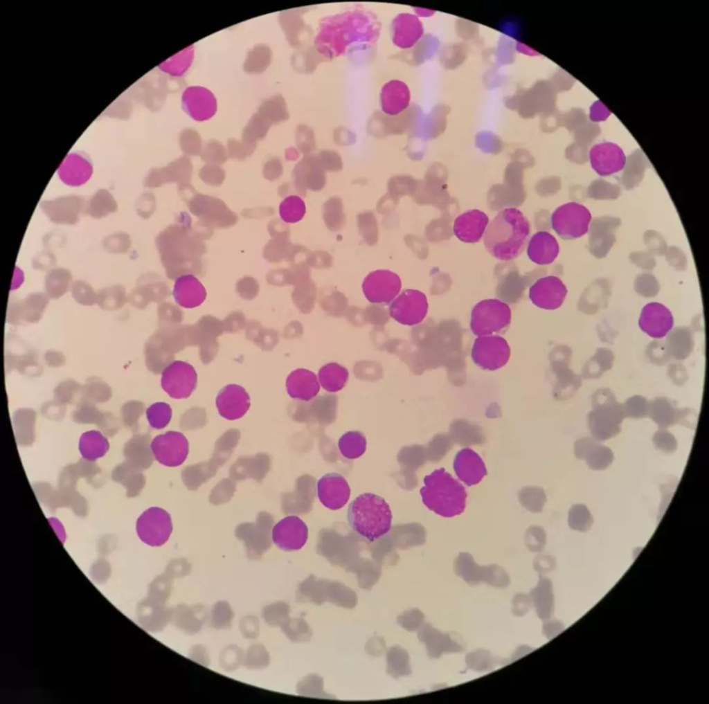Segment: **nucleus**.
<instances>
[{
	"label": "nucleus",
	"instance_id": "obj_22",
	"mask_svg": "<svg viewBox=\"0 0 709 704\" xmlns=\"http://www.w3.org/2000/svg\"><path fill=\"white\" fill-rule=\"evenodd\" d=\"M172 294L176 303L181 307L194 308L205 300L206 290L197 277L188 273L177 278Z\"/></svg>",
	"mask_w": 709,
	"mask_h": 704
},
{
	"label": "nucleus",
	"instance_id": "obj_23",
	"mask_svg": "<svg viewBox=\"0 0 709 704\" xmlns=\"http://www.w3.org/2000/svg\"><path fill=\"white\" fill-rule=\"evenodd\" d=\"M60 179L66 185L78 187L86 183L93 174L91 163L84 156L71 153L68 154L57 170Z\"/></svg>",
	"mask_w": 709,
	"mask_h": 704
},
{
	"label": "nucleus",
	"instance_id": "obj_24",
	"mask_svg": "<svg viewBox=\"0 0 709 704\" xmlns=\"http://www.w3.org/2000/svg\"><path fill=\"white\" fill-rule=\"evenodd\" d=\"M183 105L195 120L210 118L216 110V100L208 90L199 87H189L183 93Z\"/></svg>",
	"mask_w": 709,
	"mask_h": 704
},
{
	"label": "nucleus",
	"instance_id": "obj_43",
	"mask_svg": "<svg viewBox=\"0 0 709 704\" xmlns=\"http://www.w3.org/2000/svg\"><path fill=\"white\" fill-rule=\"evenodd\" d=\"M611 114L609 109L600 100H596L590 107L589 117L593 122L605 120Z\"/></svg>",
	"mask_w": 709,
	"mask_h": 704
},
{
	"label": "nucleus",
	"instance_id": "obj_44",
	"mask_svg": "<svg viewBox=\"0 0 709 704\" xmlns=\"http://www.w3.org/2000/svg\"><path fill=\"white\" fill-rule=\"evenodd\" d=\"M453 441L448 435L441 434L434 440L435 459L438 460L444 457L452 446Z\"/></svg>",
	"mask_w": 709,
	"mask_h": 704
},
{
	"label": "nucleus",
	"instance_id": "obj_41",
	"mask_svg": "<svg viewBox=\"0 0 709 704\" xmlns=\"http://www.w3.org/2000/svg\"><path fill=\"white\" fill-rule=\"evenodd\" d=\"M466 662L469 668L476 671L489 669L494 663L490 654L482 650L467 654Z\"/></svg>",
	"mask_w": 709,
	"mask_h": 704
},
{
	"label": "nucleus",
	"instance_id": "obj_21",
	"mask_svg": "<svg viewBox=\"0 0 709 704\" xmlns=\"http://www.w3.org/2000/svg\"><path fill=\"white\" fill-rule=\"evenodd\" d=\"M454 469L458 478L467 486L479 483L487 474L482 458L468 448L458 452L454 459Z\"/></svg>",
	"mask_w": 709,
	"mask_h": 704
},
{
	"label": "nucleus",
	"instance_id": "obj_39",
	"mask_svg": "<svg viewBox=\"0 0 709 704\" xmlns=\"http://www.w3.org/2000/svg\"><path fill=\"white\" fill-rule=\"evenodd\" d=\"M568 524L573 530L584 532L592 525L593 517L585 505H575L569 511Z\"/></svg>",
	"mask_w": 709,
	"mask_h": 704
},
{
	"label": "nucleus",
	"instance_id": "obj_11",
	"mask_svg": "<svg viewBox=\"0 0 709 704\" xmlns=\"http://www.w3.org/2000/svg\"><path fill=\"white\" fill-rule=\"evenodd\" d=\"M150 449L159 463L173 467L181 465L186 460L189 444L183 434L170 431L156 435L151 442Z\"/></svg>",
	"mask_w": 709,
	"mask_h": 704
},
{
	"label": "nucleus",
	"instance_id": "obj_1",
	"mask_svg": "<svg viewBox=\"0 0 709 704\" xmlns=\"http://www.w3.org/2000/svg\"><path fill=\"white\" fill-rule=\"evenodd\" d=\"M379 30V21L370 12L348 11L323 19L315 44L320 53L332 58L373 43Z\"/></svg>",
	"mask_w": 709,
	"mask_h": 704
},
{
	"label": "nucleus",
	"instance_id": "obj_15",
	"mask_svg": "<svg viewBox=\"0 0 709 704\" xmlns=\"http://www.w3.org/2000/svg\"><path fill=\"white\" fill-rule=\"evenodd\" d=\"M271 538L274 544L280 550H298L307 542L308 528L298 516H288L273 527Z\"/></svg>",
	"mask_w": 709,
	"mask_h": 704
},
{
	"label": "nucleus",
	"instance_id": "obj_40",
	"mask_svg": "<svg viewBox=\"0 0 709 704\" xmlns=\"http://www.w3.org/2000/svg\"><path fill=\"white\" fill-rule=\"evenodd\" d=\"M192 58V49L189 47L162 63L161 66L168 73L181 75L190 66Z\"/></svg>",
	"mask_w": 709,
	"mask_h": 704
},
{
	"label": "nucleus",
	"instance_id": "obj_29",
	"mask_svg": "<svg viewBox=\"0 0 709 704\" xmlns=\"http://www.w3.org/2000/svg\"><path fill=\"white\" fill-rule=\"evenodd\" d=\"M78 448L84 460L94 461L107 453L109 443L101 432L90 430L81 435Z\"/></svg>",
	"mask_w": 709,
	"mask_h": 704
},
{
	"label": "nucleus",
	"instance_id": "obj_42",
	"mask_svg": "<svg viewBox=\"0 0 709 704\" xmlns=\"http://www.w3.org/2000/svg\"><path fill=\"white\" fill-rule=\"evenodd\" d=\"M526 544L534 552L541 551L546 543V534L539 526H532L528 529L525 536Z\"/></svg>",
	"mask_w": 709,
	"mask_h": 704
},
{
	"label": "nucleus",
	"instance_id": "obj_4",
	"mask_svg": "<svg viewBox=\"0 0 709 704\" xmlns=\"http://www.w3.org/2000/svg\"><path fill=\"white\" fill-rule=\"evenodd\" d=\"M420 492L424 505L438 515L453 517L465 510V487L443 468L424 477Z\"/></svg>",
	"mask_w": 709,
	"mask_h": 704
},
{
	"label": "nucleus",
	"instance_id": "obj_27",
	"mask_svg": "<svg viewBox=\"0 0 709 704\" xmlns=\"http://www.w3.org/2000/svg\"><path fill=\"white\" fill-rule=\"evenodd\" d=\"M410 93L408 87L402 81L391 80L382 89L380 100L382 109L388 115H397L409 105Z\"/></svg>",
	"mask_w": 709,
	"mask_h": 704
},
{
	"label": "nucleus",
	"instance_id": "obj_17",
	"mask_svg": "<svg viewBox=\"0 0 709 704\" xmlns=\"http://www.w3.org/2000/svg\"><path fill=\"white\" fill-rule=\"evenodd\" d=\"M638 325L642 331L650 337L661 339L672 329L674 317L666 306L660 303L652 302L643 307Z\"/></svg>",
	"mask_w": 709,
	"mask_h": 704
},
{
	"label": "nucleus",
	"instance_id": "obj_33",
	"mask_svg": "<svg viewBox=\"0 0 709 704\" xmlns=\"http://www.w3.org/2000/svg\"><path fill=\"white\" fill-rule=\"evenodd\" d=\"M338 447L345 458L354 460L361 456L366 451V439L361 432L348 431L339 438Z\"/></svg>",
	"mask_w": 709,
	"mask_h": 704
},
{
	"label": "nucleus",
	"instance_id": "obj_18",
	"mask_svg": "<svg viewBox=\"0 0 709 704\" xmlns=\"http://www.w3.org/2000/svg\"><path fill=\"white\" fill-rule=\"evenodd\" d=\"M317 495L325 507L337 510L348 503L350 488L342 475L330 473L323 476L317 482Z\"/></svg>",
	"mask_w": 709,
	"mask_h": 704
},
{
	"label": "nucleus",
	"instance_id": "obj_9",
	"mask_svg": "<svg viewBox=\"0 0 709 704\" xmlns=\"http://www.w3.org/2000/svg\"><path fill=\"white\" fill-rule=\"evenodd\" d=\"M197 372L192 365L182 361H174L163 370L161 385L172 398L188 397L196 388Z\"/></svg>",
	"mask_w": 709,
	"mask_h": 704
},
{
	"label": "nucleus",
	"instance_id": "obj_2",
	"mask_svg": "<svg viewBox=\"0 0 709 704\" xmlns=\"http://www.w3.org/2000/svg\"><path fill=\"white\" fill-rule=\"evenodd\" d=\"M530 232V223L520 210L505 208L499 211L487 226L484 245L497 260L510 261L523 252Z\"/></svg>",
	"mask_w": 709,
	"mask_h": 704
},
{
	"label": "nucleus",
	"instance_id": "obj_5",
	"mask_svg": "<svg viewBox=\"0 0 709 704\" xmlns=\"http://www.w3.org/2000/svg\"><path fill=\"white\" fill-rule=\"evenodd\" d=\"M511 316L507 303L498 299L483 300L472 311L471 330L478 336L501 332L509 326Z\"/></svg>",
	"mask_w": 709,
	"mask_h": 704
},
{
	"label": "nucleus",
	"instance_id": "obj_35",
	"mask_svg": "<svg viewBox=\"0 0 709 704\" xmlns=\"http://www.w3.org/2000/svg\"><path fill=\"white\" fill-rule=\"evenodd\" d=\"M519 500L528 511L540 512L542 511L546 500L544 491L539 487L528 486L522 488L519 492Z\"/></svg>",
	"mask_w": 709,
	"mask_h": 704
},
{
	"label": "nucleus",
	"instance_id": "obj_32",
	"mask_svg": "<svg viewBox=\"0 0 709 704\" xmlns=\"http://www.w3.org/2000/svg\"><path fill=\"white\" fill-rule=\"evenodd\" d=\"M532 597L541 619H548L552 613L553 597L550 581L541 578L537 586L531 592Z\"/></svg>",
	"mask_w": 709,
	"mask_h": 704
},
{
	"label": "nucleus",
	"instance_id": "obj_31",
	"mask_svg": "<svg viewBox=\"0 0 709 704\" xmlns=\"http://www.w3.org/2000/svg\"><path fill=\"white\" fill-rule=\"evenodd\" d=\"M450 437L453 442L463 446L476 445L484 442L482 430L476 425L465 420H456L450 426Z\"/></svg>",
	"mask_w": 709,
	"mask_h": 704
},
{
	"label": "nucleus",
	"instance_id": "obj_16",
	"mask_svg": "<svg viewBox=\"0 0 709 704\" xmlns=\"http://www.w3.org/2000/svg\"><path fill=\"white\" fill-rule=\"evenodd\" d=\"M567 288L562 280L555 276L538 279L529 289V298L539 308L553 310L564 303Z\"/></svg>",
	"mask_w": 709,
	"mask_h": 704
},
{
	"label": "nucleus",
	"instance_id": "obj_10",
	"mask_svg": "<svg viewBox=\"0 0 709 704\" xmlns=\"http://www.w3.org/2000/svg\"><path fill=\"white\" fill-rule=\"evenodd\" d=\"M428 311L427 299L424 293L416 289H406L397 296L389 307L391 316L405 325L421 323Z\"/></svg>",
	"mask_w": 709,
	"mask_h": 704
},
{
	"label": "nucleus",
	"instance_id": "obj_8",
	"mask_svg": "<svg viewBox=\"0 0 709 704\" xmlns=\"http://www.w3.org/2000/svg\"><path fill=\"white\" fill-rule=\"evenodd\" d=\"M510 348L507 341L499 336H481L474 341L472 358L483 370H495L509 361Z\"/></svg>",
	"mask_w": 709,
	"mask_h": 704
},
{
	"label": "nucleus",
	"instance_id": "obj_13",
	"mask_svg": "<svg viewBox=\"0 0 709 704\" xmlns=\"http://www.w3.org/2000/svg\"><path fill=\"white\" fill-rule=\"evenodd\" d=\"M402 287L400 276L395 273L379 269L366 276L362 290L366 299L372 303H388L393 300Z\"/></svg>",
	"mask_w": 709,
	"mask_h": 704
},
{
	"label": "nucleus",
	"instance_id": "obj_3",
	"mask_svg": "<svg viewBox=\"0 0 709 704\" xmlns=\"http://www.w3.org/2000/svg\"><path fill=\"white\" fill-rule=\"evenodd\" d=\"M392 512L388 503L373 493L358 496L349 505L347 518L351 529L361 537L373 542L391 528Z\"/></svg>",
	"mask_w": 709,
	"mask_h": 704
},
{
	"label": "nucleus",
	"instance_id": "obj_19",
	"mask_svg": "<svg viewBox=\"0 0 709 704\" xmlns=\"http://www.w3.org/2000/svg\"><path fill=\"white\" fill-rule=\"evenodd\" d=\"M250 397L246 390L237 384H229L219 392L216 406L219 414L228 420L243 417L250 407Z\"/></svg>",
	"mask_w": 709,
	"mask_h": 704
},
{
	"label": "nucleus",
	"instance_id": "obj_34",
	"mask_svg": "<svg viewBox=\"0 0 709 704\" xmlns=\"http://www.w3.org/2000/svg\"><path fill=\"white\" fill-rule=\"evenodd\" d=\"M306 212L304 201L297 195H290L285 198L279 206V215L281 219L289 224L300 221Z\"/></svg>",
	"mask_w": 709,
	"mask_h": 704
},
{
	"label": "nucleus",
	"instance_id": "obj_7",
	"mask_svg": "<svg viewBox=\"0 0 709 704\" xmlns=\"http://www.w3.org/2000/svg\"><path fill=\"white\" fill-rule=\"evenodd\" d=\"M136 530L138 538L145 544L161 546L168 541L172 532L170 515L163 508L150 507L138 518Z\"/></svg>",
	"mask_w": 709,
	"mask_h": 704
},
{
	"label": "nucleus",
	"instance_id": "obj_30",
	"mask_svg": "<svg viewBox=\"0 0 709 704\" xmlns=\"http://www.w3.org/2000/svg\"><path fill=\"white\" fill-rule=\"evenodd\" d=\"M348 377V370L337 363H329L323 365L318 373L320 386L330 392H336L343 389Z\"/></svg>",
	"mask_w": 709,
	"mask_h": 704
},
{
	"label": "nucleus",
	"instance_id": "obj_6",
	"mask_svg": "<svg viewBox=\"0 0 709 704\" xmlns=\"http://www.w3.org/2000/svg\"><path fill=\"white\" fill-rule=\"evenodd\" d=\"M592 215L584 205L571 201L557 207L552 213L550 224L564 240H574L588 233Z\"/></svg>",
	"mask_w": 709,
	"mask_h": 704
},
{
	"label": "nucleus",
	"instance_id": "obj_14",
	"mask_svg": "<svg viewBox=\"0 0 709 704\" xmlns=\"http://www.w3.org/2000/svg\"><path fill=\"white\" fill-rule=\"evenodd\" d=\"M591 168L600 176L607 177L622 170L627 163L625 152L618 144L603 141L593 145L589 152Z\"/></svg>",
	"mask_w": 709,
	"mask_h": 704
},
{
	"label": "nucleus",
	"instance_id": "obj_28",
	"mask_svg": "<svg viewBox=\"0 0 709 704\" xmlns=\"http://www.w3.org/2000/svg\"><path fill=\"white\" fill-rule=\"evenodd\" d=\"M393 39L397 46H412L420 37L422 28L418 19L409 14H400L393 21Z\"/></svg>",
	"mask_w": 709,
	"mask_h": 704
},
{
	"label": "nucleus",
	"instance_id": "obj_36",
	"mask_svg": "<svg viewBox=\"0 0 709 704\" xmlns=\"http://www.w3.org/2000/svg\"><path fill=\"white\" fill-rule=\"evenodd\" d=\"M431 629L430 651L434 656L438 657L442 653L459 652L463 649L461 645L454 640L449 634Z\"/></svg>",
	"mask_w": 709,
	"mask_h": 704
},
{
	"label": "nucleus",
	"instance_id": "obj_45",
	"mask_svg": "<svg viewBox=\"0 0 709 704\" xmlns=\"http://www.w3.org/2000/svg\"><path fill=\"white\" fill-rule=\"evenodd\" d=\"M656 446L667 453H671L676 449V441L669 434H656L654 439Z\"/></svg>",
	"mask_w": 709,
	"mask_h": 704
},
{
	"label": "nucleus",
	"instance_id": "obj_46",
	"mask_svg": "<svg viewBox=\"0 0 709 704\" xmlns=\"http://www.w3.org/2000/svg\"><path fill=\"white\" fill-rule=\"evenodd\" d=\"M598 442L597 441L584 439L577 441L575 445V453L579 458H585L589 451Z\"/></svg>",
	"mask_w": 709,
	"mask_h": 704
},
{
	"label": "nucleus",
	"instance_id": "obj_12",
	"mask_svg": "<svg viewBox=\"0 0 709 704\" xmlns=\"http://www.w3.org/2000/svg\"><path fill=\"white\" fill-rule=\"evenodd\" d=\"M454 568L457 575L469 584L486 581L499 587L509 584V577L502 568L496 565L480 566L475 563L472 556L467 552L459 554L455 561Z\"/></svg>",
	"mask_w": 709,
	"mask_h": 704
},
{
	"label": "nucleus",
	"instance_id": "obj_20",
	"mask_svg": "<svg viewBox=\"0 0 709 704\" xmlns=\"http://www.w3.org/2000/svg\"><path fill=\"white\" fill-rule=\"evenodd\" d=\"M488 223L489 218L484 212L477 209L470 210L456 218L454 233L463 242L476 243L485 233Z\"/></svg>",
	"mask_w": 709,
	"mask_h": 704
},
{
	"label": "nucleus",
	"instance_id": "obj_26",
	"mask_svg": "<svg viewBox=\"0 0 709 704\" xmlns=\"http://www.w3.org/2000/svg\"><path fill=\"white\" fill-rule=\"evenodd\" d=\"M559 253V245L556 238L547 231H539L530 238L527 254L534 263L546 265L553 263Z\"/></svg>",
	"mask_w": 709,
	"mask_h": 704
},
{
	"label": "nucleus",
	"instance_id": "obj_38",
	"mask_svg": "<svg viewBox=\"0 0 709 704\" xmlns=\"http://www.w3.org/2000/svg\"><path fill=\"white\" fill-rule=\"evenodd\" d=\"M585 459L591 469L601 470L612 462L613 455L610 449L598 443L589 451Z\"/></svg>",
	"mask_w": 709,
	"mask_h": 704
},
{
	"label": "nucleus",
	"instance_id": "obj_25",
	"mask_svg": "<svg viewBox=\"0 0 709 704\" xmlns=\"http://www.w3.org/2000/svg\"><path fill=\"white\" fill-rule=\"evenodd\" d=\"M286 388L291 398L308 401L318 393L320 383L318 377L313 372L298 368L292 371L287 377Z\"/></svg>",
	"mask_w": 709,
	"mask_h": 704
},
{
	"label": "nucleus",
	"instance_id": "obj_37",
	"mask_svg": "<svg viewBox=\"0 0 709 704\" xmlns=\"http://www.w3.org/2000/svg\"><path fill=\"white\" fill-rule=\"evenodd\" d=\"M146 417L152 428L155 429L163 428L171 420L172 408L165 402H155L147 408Z\"/></svg>",
	"mask_w": 709,
	"mask_h": 704
}]
</instances>
